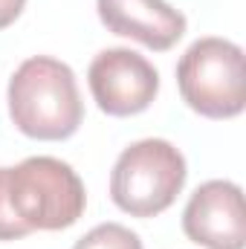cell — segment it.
Returning a JSON list of instances; mask_svg holds the SVG:
<instances>
[{
  "mask_svg": "<svg viewBox=\"0 0 246 249\" xmlns=\"http://www.w3.org/2000/svg\"><path fill=\"white\" fill-rule=\"evenodd\" d=\"M9 116L20 133L41 142L72 136L84 119L75 72L50 55L26 58L9 81Z\"/></svg>",
  "mask_w": 246,
  "mask_h": 249,
  "instance_id": "cell-1",
  "label": "cell"
},
{
  "mask_svg": "<svg viewBox=\"0 0 246 249\" xmlns=\"http://www.w3.org/2000/svg\"><path fill=\"white\" fill-rule=\"evenodd\" d=\"M183 102L206 119H235L246 107L244 50L226 38L194 41L177 64Z\"/></svg>",
  "mask_w": 246,
  "mask_h": 249,
  "instance_id": "cell-2",
  "label": "cell"
},
{
  "mask_svg": "<svg viewBox=\"0 0 246 249\" xmlns=\"http://www.w3.org/2000/svg\"><path fill=\"white\" fill-rule=\"evenodd\" d=\"M72 249H142V241L122 223H102L90 229Z\"/></svg>",
  "mask_w": 246,
  "mask_h": 249,
  "instance_id": "cell-8",
  "label": "cell"
},
{
  "mask_svg": "<svg viewBox=\"0 0 246 249\" xmlns=\"http://www.w3.org/2000/svg\"><path fill=\"white\" fill-rule=\"evenodd\" d=\"M185 174V157L168 139H142L119 154L110 197L130 217H157L183 191Z\"/></svg>",
  "mask_w": 246,
  "mask_h": 249,
  "instance_id": "cell-3",
  "label": "cell"
},
{
  "mask_svg": "<svg viewBox=\"0 0 246 249\" xmlns=\"http://www.w3.org/2000/svg\"><path fill=\"white\" fill-rule=\"evenodd\" d=\"M29 235V226L15 214L9 197V168H0V241H18Z\"/></svg>",
  "mask_w": 246,
  "mask_h": 249,
  "instance_id": "cell-9",
  "label": "cell"
},
{
  "mask_svg": "<svg viewBox=\"0 0 246 249\" xmlns=\"http://www.w3.org/2000/svg\"><path fill=\"white\" fill-rule=\"evenodd\" d=\"M9 197L29 232H58L72 226L87 206L81 177L55 157H29L9 168Z\"/></svg>",
  "mask_w": 246,
  "mask_h": 249,
  "instance_id": "cell-4",
  "label": "cell"
},
{
  "mask_svg": "<svg viewBox=\"0 0 246 249\" xmlns=\"http://www.w3.org/2000/svg\"><path fill=\"white\" fill-rule=\"evenodd\" d=\"M107 32L165 53L185 35V15L165 0H96Z\"/></svg>",
  "mask_w": 246,
  "mask_h": 249,
  "instance_id": "cell-7",
  "label": "cell"
},
{
  "mask_svg": "<svg viewBox=\"0 0 246 249\" xmlns=\"http://www.w3.org/2000/svg\"><path fill=\"white\" fill-rule=\"evenodd\" d=\"M23 6H26V0H0V29L12 26L20 18Z\"/></svg>",
  "mask_w": 246,
  "mask_h": 249,
  "instance_id": "cell-10",
  "label": "cell"
},
{
  "mask_svg": "<svg viewBox=\"0 0 246 249\" xmlns=\"http://www.w3.org/2000/svg\"><path fill=\"white\" fill-rule=\"evenodd\" d=\"M183 232L206 249H244L246 209L241 186L229 180L203 183L183 212Z\"/></svg>",
  "mask_w": 246,
  "mask_h": 249,
  "instance_id": "cell-6",
  "label": "cell"
},
{
  "mask_svg": "<svg viewBox=\"0 0 246 249\" xmlns=\"http://www.w3.org/2000/svg\"><path fill=\"white\" fill-rule=\"evenodd\" d=\"M87 84L102 113L136 116L154 105L159 93V72L145 55L124 47H113L90 61Z\"/></svg>",
  "mask_w": 246,
  "mask_h": 249,
  "instance_id": "cell-5",
  "label": "cell"
}]
</instances>
